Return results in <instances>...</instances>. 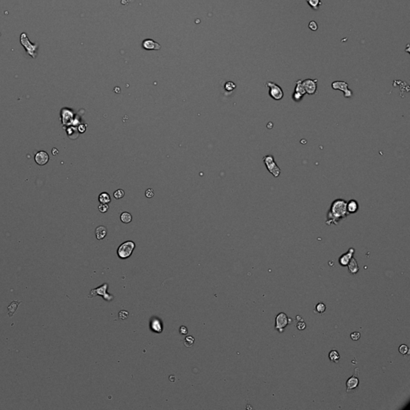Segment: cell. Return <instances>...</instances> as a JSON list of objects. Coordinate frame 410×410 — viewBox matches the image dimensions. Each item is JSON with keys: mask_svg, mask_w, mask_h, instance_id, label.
<instances>
[{"mask_svg": "<svg viewBox=\"0 0 410 410\" xmlns=\"http://www.w3.org/2000/svg\"><path fill=\"white\" fill-rule=\"evenodd\" d=\"M349 215L347 211V201L344 199H336L332 202L331 206L327 213L326 222L328 225L338 224L341 220Z\"/></svg>", "mask_w": 410, "mask_h": 410, "instance_id": "6da1fadb", "label": "cell"}, {"mask_svg": "<svg viewBox=\"0 0 410 410\" xmlns=\"http://www.w3.org/2000/svg\"><path fill=\"white\" fill-rule=\"evenodd\" d=\"M20 43L24 47L26 52L28 54L31 58L35 59L37 56V50L39 48V44L33 43L29 40L27 35L25 32H22L20 35Z\"/></svg>", "mask_w": 410, "mask_h": 410, "instance_id": "7a4b0ae2", "label": "cell"}, {"mask_svg": "<svg viewBox=\"0 0 410 410\" xmlns=\"http://www.w3.org/2000/svg\"><path fill=\"white\" fill-rule=\"evenodd\" d=\"M263 161L265 164L266 167L268 169V171L272 174L274 177H279L281 173V168L278 167V165L276 164V161L274 160V157L272 155H267L263 158Z\"/></svg>", "mask_w": 410, "mask_h": 410, "instance_id": "3957f363", "label": "cell"}, {"mask_svg": "<svg viewBox=\"0 0 410 410\" xmlns=\"http://www.w3.org/2000/svg\"><path fill=\"white\" fill-rule=\"evenodd\" d=\"M135 248H136V244L133 241L124 242L118 248V250H117L118 257L120 259H127L132 256Z\"/></svg>", "mask_w": 410, "mask_h": 410, "instance_id": "277c9868", "label": "cell"}, {"mask_svg": "<svg viewBox=\"0 0 410 410\" xmlns=\"http://www.w3.org/2000/svg\"><path fill=\"white\" fill-rule=\"evenodd\" d=\"M108 288V284L105 283L103 285H101L100 287L96 288L95 289H92L88 295V298H92L95 296H103V298L107 301H111L114 299V296L112 295H110L107 292V290Z\"/></svg>", "mask_w": 410, "mask_h": 410, "instance_id": "5b68a950", "label": "cell"}, {"mask_svg": "<svg viewBox=\"0 0 410 410\" xmlns=\"http://www.w3.org/2000/svg\"><path fill=\"white\" fill-rule=\"evenodd\" d=\"M265 85L266 87H268L269 88L268 95H269L272 99H275V100H281V99H283L284 91L280 86L273 83V82L270 81L267 82Z\"/></svg>", "mask_w": 410, "mask_h": 410, "instance_id": "8992f818", "label": "cell"}, {"mask_svg": "<svg viewBox=\"0 0 410 410\" xmlns=\"http://www.w3.org/2000/svg\"><path fill=\"white\" fill-rule=\"evenodd\" d=\"M332 88L334 90H340L344 92V96L345 98H351L353 95V93L349 88V84L344 81H335L332 84Z\"/></svg>", "mask_w": 410, "mask_h": 410, "instance_id": "52a82bcc", "label": "cell"}, {"mask_svg": "<svg viewBox=\"0 0 410 410\" xmlns=\"http://www.w3.org/2000/svg\"><path fill=\"white\" fill-rule=\"evenodd\" d=\"M302 85L306 94L314 95L317 91V79H306L302 80Z\"/></svg>", "mask_w": 410, "mask_h": 410, "instance_id": "ba28073f", "label": "cell"}, {"mask_svg": "<svg viewBox=\"0 0 410 410\" xmlns=\"http://www.w3.org/2000/svg\"><path fill=\"white\" fill-rule=\"evenodd\" d=\"M288 324V318L286 314L281 312L277 315L276 318V329L280 332H282L284 331V329L287 326Z\"/></svg>", "mask_w": 410, "mask_h": 410, "instance_id": "9c48e42d", "label": "cell"}, {"mask_svg": "<svg viewBox=\"0 0 410 410\" xmlns=\"http://www.w3.org/2000/svg\"><path fill=\"white\" fill-rule=\"evenodd\" d=\"M358 371H359V368H356L354 375H353V377H350V378L346 382L347 392H349L350 390L356 389V388L359 386L360 381H359V378H358Z\"/></svg>", "mask_w": 410, "mask_h": 410, "instance_id": "30bf717a", "label": "cell"}, {"mask_svg": "<svg viewBox=\"0 0 410 410\" xmlns=\"http://www.w3.org/2000/svg\"><path fill=\"white\" fill-rule=\"evenodd\" d=\"M49 160H50V157L46 151H40L35 154V161L37 164L40 165V166L47 164L48 163Z\"/></svg>", "mask_w": 410, "mask_h": 410, "instance_id": "8fae6325", "label": "cell"}, {"mask_svg": "<svg viewBox=\"0 0 410 410\" xmlns=\"http://www.w3.org/2000/svg\"><path fill=\"white\" fill-rule=\"evenodd\" d=\"M142 47L143 48L147 50H159L161 48V46L160 45V43H158L157 42H155L153 40H151V39H147V40H143L142 43Z\"/></svg>", "mask_w": 410, "mask_h": 410, "instance_id": "7c38bea8", "label": "cell"}, {"mask_svg": "<svg viewBox=\"0 0 410 410\" xmlns=\"http://www.w3.org/2000/svg\"><path fill=\"white\" fill-rule=\"evenodd\" d=\"M359 208H360V205H359V203L357 202V200L353 199V200L347 201V211H348L349 215L357 212L358 210H359Z\"/></svg>", "mask_w": 410, "mask_h": 410, "instance_id": "4fadbf2b", "label": "cell"}, {"mask_svg": "<svg viewBox=\"0 0 410 410\" xmlns=\"http://www.w3.org/2000/svg\"><path fill=\"white\" fill-rule=\"evenodd\" d=\"M353 252H354V249H353V248H350L349 252H347L346 254H344L342 257H340L339 261H340V264L342 266L348 265L349 260H350V259L353 257Z\"/></svg>", "mask_w": 410, "mask_h": 410, "instance_id": "5bb4252c", "label": "cell"}, {"mask_svg": "<svg viewBox=\"0 0 410 410\" xmlns=\"http://www.w3.org/2000/svg\"><path fill=\"white\" fill-rule=\"evenodd\" d=\"M348 264H349V272H351V273H353V274L357 273V272L359 271V267H358L357 262L355 258L352 257Z\"/></svg>", "mask_w": 410, "mask_h": 410, "instance_id": "9a60e30c", "label": "cell"}, {"mask_svg": "<svg viewBox=\"0 0 410 410\" xmlns=\"http://www.w3.org/2000/svg\"><path fill=\"white\" fill-rule=\"evenodd\" d=\"M95 236L97 239H103L107 236V228L104 226L97 227L95 229Z\"/></svg>", "mask_w": 410, "mask_h": 410, "instance_id": "2e32d148", "label": "cell"}, {"mask_svg": "<svg viewBox=\"0 0 410 410\" xmlns=\"http://www.w3.org/2000/svg\"><path fill=\"white\" fill-rule=\"evenodd\" d=\"M151 328L152 329V331L156 332H161L163 330L162 325H161V323L159 320H153L151 321Z\"/></svg>", "mask_w": 410, "mask_h": 410, "instance_id": "e0dca14e", "label": "cell"}, {"mask_svg": "<svg viewBox=\"0 0 410 410\" xmlns=\"http://www.w3.org/2000/svg\"><path fill=\"white\" fill-rule=\"evenodd\" d=\"M21 303H22V301H12V302L11 303V305L8 306V314L10 317H11V316H13L16 310L17 309L18 306H19Z\"/></svg>", "mask_w": 410, "mask_h": 410, "instance_id": "ac0fdd59", "label": "cell"}, {"mask_svg": "<svg viewBox=\"0 0 410 410\" xmlns=\"http://www.w3.org/2000/svg\"><path fill=\"white\" fill-rule=\"evenodd\" d=\"M306 2L311 7V8L315 11H317L320 6L322 5L321 0H306Z\"/></svg>", "mask_w": 410, "mask_h": 410, "instance_id": "d6986e66", "label": "cell"}, {"mask_svg": "<svg viewBox=\"0 0 410 410\" xmlns=\"http://www.w3.org/2000/svg\"><path fill=\"white\" fill-rule=\"evenodd\" d=\"M294 91L297 92V93H300V94L302 95H305L306 94L305 88H304V87H303L302 85V80L299 79V80H297V81L296 82V87H295Z\"/></svg>", "mask_w": 410, "mask_h": 410, "instance_id": "ffe728a7", "label": "cell"}, {"mask_svg": "<svg viewBox=\"0 0 410 410\" xmlns=\"http://www.w3.org/2000/svg\"><path fill=\"white\" fill-rule=\"evenodd\" d=\"M99 200L101 204H109L111 202V197L108 193L102 192L99 196Z\"/></svg>", "mask_w": 410, "mask_h": 410, "instance_id": "44dd1931", "label": "cell"}, {"mask_svg": "<svg viewBox=\"0 0 410 410\" xmlns=\"http://www.w3.org/2000/svg\"><path fill=\"white\" fill-rule=\"evenodd\" d=\"M120 219L121 221L124 223V224H129V223L132 222V216L129 212H123L120 215Z\"/></svg>", "mask_w": 410, "mask_h": 410, "instance_id": "7402d4cb", "label": "cell"}, {"mask_svg": "<svg viewBox=\"0 0 410 410\" xmlns=\"http://www.w3.org/2000/svg\"><path fill=\"white\" fill-rule=\"evenodd\" d=\"M329 359L332 362H335V363H337L340 360V354L338 353L336 350H332L330 353H329Z\"/></svg>", "mask_w": 410, "mask_h": 410, "instance_id": "603a6c76", "label": "cell"}, {"mask_svg": "<svg viewBox=\"0 0 410 410\" xmlns=\"http://www.w3.org/2000/svg\"><path fill=\"white\" fill-rule=\"evenodd\" d=\"M195 342V338L193 337L192 336H188L185 337L184 339V344H185V346L186 347H191L193 344Z\"/></svg>", "mask_w": 410, "mask_h": 410, "instance_id": "cb8c5ba5", "label": "cell"}, {"mask_svg": "<svg viewBox=\"0 0 410 410\" xmlns=\"http://www.w3.org/2000/svg\"><path fill=\"white\" fill-rule=\"evenodd\" d=\"M326 310V305L323 303H318L316 306V312L318 313H323Z\"/></svg>", "mask_w": 410, "mask_h": 410, "instance_id": "d4e9b609", "label": "cell"}, {"mask_svg": "<svg viewBox=\"0 0 410 410\" xmlns=\"http://www.w3.org/2000/svg\"><path fill=\"white\" fill-rule=\"evenodd\" d=\"M114 197L116 199V200H119V199H122V198L124 196V191L122 190V189H118L116 191L114 192Z\"/></svg>", "mask_w": 410, "mask_h": 410, "instance_id": "484cf974", "label": "cell"}, {"mask_svg": "<svg viewBox=\"0 0 410 410\" xmlns=\"http://www.w3.org/2000/svg\"><path fill=\"white\" fill-rule=\"evenodd\" d=\"M292 99L294 101H296V102H300V101L302 100L303 97L304 95H301L300 93H297V92H293V94H292Z\"/></svg>", "mask_w": 410, "mask_h": 410, "instance_id": "4316f807", "label": "cell"}, {"mask_svg": "<svg viewBox=\"0 0 410 410\" xmlns=\"http://www.w3.org/2000/svg\"><path fill=\"white\" fill-rule=\"evenodd\" d=\"M399 352L401 353L402 355H406L408 354V348L405 344H401L399 348Z\"/></svg>", "mask_w": 410, "mask_h": 410, "instance_id": "83f0119b", "label": "cell"}, {"mask_svg": "<svg viewBox=\"0 0 410 410\" xmlns=\"http://www.w3.org/2000/svg\"><path fill=\"white\" fill-rule=\"evenodd\" d=\"M108 209H109L108 204H101L99 206V210L102 213L107 212L108 211Z\"/></svg>", "mask_w": 410, "mask_h": 410, "instance_id": "f1b7e54d", "label": "cell"}, {"mask_svg": "<svg viewBox=\"0 0 410 410\" xmlns=\"http://www.w3.org/2000/svg\"><path fill=\"white\" fill-rule=\"evenodd\" d=\"M129 316V313H128V312L127 311H120L119 312V318L120 319V320H125Z\"/></svg>", "mask_w": 410, "mask_h": 410, "instance_id": "f546056e", "label": "cell"}, {"mask_svg": "<svg viewBox=\"0 0 410 410\" xmlns=\"http://www.w3.org/2000/svg\"><path fill=\"white\" fill-rule=\"evenodd\" d=\"M308 27H309L310 30L315 31L318 29V25H317L316 21H311V22L308 23Z\"/></svg>", "mask_w": 410, "mask_h": 410, "instance_id": "4dcf8cb0", "label": "cell"}, {"mask_svg": "<svg viewBox=\"0 0 410 410\" xmlns=\"http://www.w3.org/2000/svg\"><path fill=\"white\" fill-rule=\"evenodd\" d=\"M235 88H236V84L233 82H228L225 84V89L227 91H233Z\"/></svg>", "mask_w": 410, "mask_h": 410, "instance_id": "1f68e13d", "label": "cell"}, {"mask_svg": "<svg viewBox=\"0 0 410 410\" xmlns=\"http://www.w3.org/2000/svg\"><path fill=\"white\" fill-rule=\"evenodd\" d=\"M145 195H146V197L147 198H151L154 196V191L153 189L151 188H148L145 191Z\"/></svg>", "mask_w": 410, "mask_h": 410, "instance_id": "d6a6232c", "label": "cell"}, {"mask_svg": "<svg viewBox=\"0 0 410 410\" xmlns=\"http://www.w3.org/2000/svg\"><path fill=\"white\" fill-rule=\"evenodd\" d=\"M360 337V332H353L351 334V338L353 339V340H359Z\"/></svg>", "mask_w": 410, "mask_h": 410, "instance_id": "836d02e7", "label": "cell"}, {"mask_svg": "<svg viewBox=\"0 0 410 410\" xmlns=\"http://www.w3.org/2000/svg\"><path fill=\"white\" fill-rule=\"evenodd\" d=\"M305 327H306V325H305V323L303 321V320H301V322H299L297 324V329L299 330H304L305 329Z\"/></svg>", "mask_w": 410, "mask_h": 410, "instance_id": "e575fe53", "label": "cell"}, {"mask_svg": "<svg viewBox=\"0 0 410 410\" xmlns=\"http://www.w3.org/2000/svg\"><path fill=\"white\" fill-rule=\"evenodd\" d=\"M180 333L182 334V335H186L188 334V329H187L185 326H181L180 328Z\"/></svg>", "mask_w": 410, "mask_h": 410, "instance_id": "d590c367", "label": "cell"}, {"mask_svg": "<svg viewBox=\"0 0 410 410\" xmlns=\"http://www.w3.org/2000/svg\"><path fill=\"white\" fill-rule=\"evenodd\" d=\"M169 380H170V381H172V382L175 381V376H173V375L170 376V377H169Z\"/></svg>", "mask_w": 410, "mask_h": 410, "instance_id": "8d00e7d4", "label": "cell"}]
</instances>
